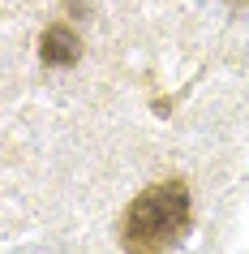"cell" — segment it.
I'll list each match as a JSON object with an SVG mask.
<instances>
[{"instance_id": "obj_1", "label": "cell", "mask_w": 249, "mask_h": 254, "mask_svg": "<svg viewBox=\"0 0 249 254\" xmlns=\"http://www.w3.org/2000/svg\"><path fill=\"white\" fill-rule=\"evenodd\" d=\"M189 228V186L181 177L146 186L125 207L120 246L125 254H168Z\"/></svg>"}, {"instance_id": "obj_2", "label": "cell", "mask_w": 249, "mask_h": 254, "mask_svg": "<svg viewBox=\"0 0 249 254\" xmlns=\"http://www.w3.org/2000/svg\"><path fill=\"white\" fill-rule=\"evenodd\" d=\"M39 56L48 61V65L65 69V65H78L82 43H78V35H73L69 26H48V30L39 35Z\"/></svg>"}]
</instances>
